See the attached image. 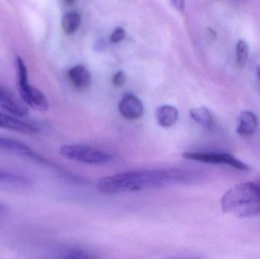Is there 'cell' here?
<instances>
[{"instance_id":"cell-1","label":"cell","mask_w":260,"mask_h":259,"mask_svg":"<svg viewBox=\"0 0 260 259\" xmlns=\"http://www.w3.org/2000/svg\"><path fill=\"white\" fill-rule=\"evenodd\" d=\"M187 173L181 169L132 170L99 179L98 189L107 194L163 188L183 182Z\"/></svg>"},{"instance_id":"cell-2","label":"cell","mask_w":260,"mask_h":259,"mask_svg":"<svg viewBox=\"0 0 260 259\" xmlns=\"http://www.w3.org/2000/svg\"><path fill=\"white\" fill-rule=\"evenodd\" d=\"M223 212L238 217H253L260 213V194L258 183L241 182L228 190L221 200Z\"/></svg>"},{"instance_id":"cell-3","label":"cell","mask_w":260,"mask_h":259,"mask_svg":"<svg viewBox=\"0 0 260 259\" xmlns=\"http://www.w3.org/2000/svg\"><path fill=\"white\" fill-rule=\"evenodd\" d=\"M17 71V88L21 100L31 109L41 113L49 109V103L46 96L28 82V74L24 60L20 56L15 59Z\"/></svg>"},{"instance_id":"cell-4","label":"cell","mask_w":260,"mask_h":259,"mask_svg":"<svg viewBox=\"0 0 260 259\" xmlns=\"http://www.w3.org/2000/svg\"><path fill=\"white\" fill-rule=\"evenodd\" d=\"M59 155L71 161L87 164H105L112 161V155L99 149L79 144H66L59 149Z\"/></svg>"},{"instance_id":"cell-5","label":"cell","mask_w":260,"mask_h":259,"mask_svg":"<svg viewBox=\"0 0 260 259\" xmlns=\"http://www.w3.org/2000/svg\"><path fill=\"white\" fill-rule=\"evenodd\" d=\"M182 157L189 161H200L206 164H226V165L232 166L238 170H250V167H248L245 163L237 159L230 154L215 153V152H185L182 155Z\"/></svg>"},{"instance_id":"cell-6","label":"cell","mask_w":260,"mask_h":259,"mask_svg":"<svg viewBox=\"0 0 260 259\" xmlns=\"http://www.w3.org/2000/svg\"><path fill=\"white\" fill-rule=\"evenodd\" d=\"M0 153L23 157L41 164L50 165V163L46 158L35 152L30 146L15 138L0 136Z\"/></svg>"},{"instance_id":"cell-7","label":"cell","mask_w":260,"mask_h":259,"mask_svg":"<svg viewBox=\"0 0 260 259\" xmlns=\"http://www.w3.org/2000/svg\"><path fill=\"white\" fill-rule=\"evenodd\" d=\"M24 102L20 100L9 88L0 85V108L7 114L17 117H24L28 109Z\"/></svg>"},{"instance_id":"cell-8","label":"cell","mask_w":260,"mask_h":259,"mask_svg":"<svg viewBox=\"0 0 260 259\" xmlns=\"http://www.w3.org/2000/svg\"><path fill=\"white\" fill-rule=\"evenodd\" d=\"M0 129L27 135H35L41 132L35 125L20 120L19 117L0 112Z\"/></svg>"},{"instance_id":"cell-9","label":"cell","mask_w":260,"mask_h":259,"mask_svg":"<svg viewBox=\"0 0 260 259\" xmlns=\"http://www.w3.org/2000/svg\"><path fill=\"white\" fill-rule=\"evenodd\" d=\"M119 110L127 120H138L143 116L144 106L134 94H126L119 103Z\"/></svg>"},{"instance_id":"cell-10","label":"cell","mask_w":260,"mask_h":259,"mask_svg":"<svg viewBox=\"0 0 260 259\" xmlns=\"http://www.w3.org/2000/svg\"><path fill=\"white\" fill-rule=\"evenodd\" d=\"M69 78L77 89H85L91 84V73L83 65H76L71 68L69 71Z\"/></svg>"},{"instance_id":"cell-11","label":"cell","mask_w":260,"mask_h":259,"mask_svg":"<svg viewBox=\"0 0 260 259\" xmlns=\"http://www.w3.org/2000/svg\"><path fill=\"white\" fill-rule=\"evenodd\" d=\"M156 119L161 127L168 128L174 126L178 120L177 108L171 105H162L155 110Z\"/></svg>"},{"instance_id":"cell-12","label":"cell","mask_w":260,"mask_h":259,"mask_svg":"<svg viewBox=\"0 0 260 259\" xmlns=\"http://www.w3.org/2000/svg\"><path fill=\"white\" fill-rule=\"evenodd\" d=\"M258 126L257 117L250 111H244L240 117L237 132L241 136H249L254 133Z\"/></svg>"},{"instance_id":"cell-13","label":"cell","mask_w":260,"mask_h":259,"mask_svg":"<svg viewBox=\"0 0 260 259\" xmlns=\"http://www.w3.org/2000/svg\"><path fill=\"white\" fill-rule=\"evenodd\" d=\"M190 116L197 123L206 129H210L213 125V117L210 110L205 106L193 108L190 110Z\"/></svg>"},{"instance_id":"cell-14","label":"cell","mask_w":260,"mask_h":259,"mask_svg":"<svg viewBox=\"0 0 260 259\" xmlns=\"http://www.w3.org/2000/svg\"><path fill=\"white\" fill-rule=\"evenodd\" d=\"M81 17L76 12H68L62 18V27L64 32L67 34L75 33L79 27Z\"/></svg>"},{"instance_id":"cell-15","label":"cell","mask_w":260,"mask_h":259,"mask_svg":"<svg viewBox=\"0 0 260 259\" xmlns=\"http://www.w3.org/2000/svg\"><path fill=\"white\" fill-rule=\"evenodd\" d=\"M249 47L247 43L241 40L238 43L236 50V62L240 68H244L248 59Z\"/></svg>"},{"instance_id":"cell-16","label":"cell","mask_w":260,"mask_h":259,"mask_svg":"<svg viewBox=\"0 0 260 259\" xmlns=\"http://www.w3.org/2000/svg\"><path fill=\"white\" fill-rule=\"evenodd\" d=\"M126 79H127V78H126V75L124 71H118V72L114 75V78H113V84H114L115 86H122V85L126 83Z\"/></svg>"},{"instance_id":"cell-17","label":"cell","mask_w":260,"mask_h":259,"mask_svg":"<svg viewBox=\"0 0 260 259\" xmlns=\"http://www.w3.org/2000/svg\"><path fill=\"white\" fill-rule=\"evenodd\" d=\"M125 38V30H123L121 27L116 29L114 30V33L111 34V42L113 43H118L120 42L122 40L124 39Z\"/></svg>"},{"instance_id":"cell-18","label":"cell","mask_w":260,"mask_h":259,"mask_svg":"<svg viewBox=\"0 0 260 259\" xmlns=\"http://www.w3.org/2000/svg\"><path fill=\"white\" fill-rule=\"evenodd\" d=\"M65 258H88L89 256L87 255L85 252H81V251L73 250L67 252V255H66Z\"/></svg>"},{"instance_id":"cell-19","label":"cell","mask_w":260,"mask_h":259,"mask_svg":"<svg viewBox=\"0 0 260 259\" xmlns=\"http://www.w3.org/2000/svg\"><path fill=\"white\" fill-rule=\"evenodd\" d=\"M173 7L180 12H183L185 8V0H170Z\"/></svg>"},{"instance_id":"cell-20","label":"cell","mask_w":260,"mask_h":259,"mask_svg":"<svg viewBox=\"0 0 260 259\" xmlns=\"http://www.w3.org/2000/svg\"><path fill=\"white\" fill-rule=\"evenodd\" d=\"M7 212V208L0 202V221H2L6 217Z\"/></svg>"},{"instance_id":"cell-21","label":"cell","mask_w":260,"mask_h":259,"mask_svg":"<svg viewBox=\"0 0 260 259\" xmlns=\"http://www.w3.org/2000/svg\"><path fill=\"white\" fill-rule=\"evenodd\" d=\"M257 75H258V77H259V79L260 81V66L258 67V68H257Z\"/></svg>"},{"instance_id":"cell-22","label":"cell","mask_w":260,"mask_h":259,"mask_svg":"<svg viewBox=\"0 0 260 259\" xmlns=\"http://www.w3.org/2000/svg\"><path fill=\"white\" fill-rule=\"evenodd\" d=\"M66 2H67V3H73V2H74V0H65Z\"/></svg>"}]
</instances>
